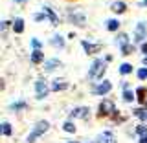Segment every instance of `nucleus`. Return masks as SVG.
<instances>
[{
  "label": "nucleus",
  "mask_w": 147,
  "mask_h": 143,
  "mask_svg": "<svg viewBox=\"0 0 147 143\" xmlns=\"http://www.w3.org/2000/svg\"><path fill=\"white\" fill-rule=\"evenodd\" d=\"M105 70H107V62L101 61V59H96V61L92 62V66H90L88 77H90L92 81H96V79H99V77H103Z\"/></svg>",
  "instance_id": "1"
},
{
  "label": "nucleus",
  "mask_w": 147,
  "mask_h": 143,
  "mask_svg": "<svg viewBox=\"0 0 147 143\" xmlns=\"http://www.w3.org/2000/svg\"><path fill=\"white\" fill-rule=\"evenodd\" d=\"M48 128H50V123H48V121H39V123L35 125L33 132H31V134L28 136V143H33V141L37 140V138H39V136H42L44 132L48 130Z\"/></svg>",
  "instance_id": "2"
},
{
  "label": "nucleus",
  "mask_w": 147,
  "mask_h": 143,
  "mask_svg": "<svg viewBox=\"0 0 147 143\" xmlns=\"http://www.w3.org/2000/svg\"><path fill=\"white\" fill-rule=\"evenodd\" d=\"M114 114V103L110 99H103V103L99 105V116L101 117H107Z\"/></svg>",
  "instance_id": "3"
},
{
  "label": "nucleus",
  "mask_w": 147,
  "mask_h": 143,
  "mask_svg": "<svg viewBox=\"0 0 147 143\" xmlns=\"http://www.w3.org/2000/svg\"><path fill=\"white\" fill-rule=\"evenodd\" d=\"M35 90H37V99H44L50 92V86H48V83H44V81H37Z\"/></svg>",
  "instance_id": "4"
},
{
  "label": "nucleus",
  "mask_w": 147,
  "mask_h": 143,
  "mask_svg": "<svg viewBox=\"0 0 147 143\" xmlns=\"http://www.w3.org/2000/svg\"><path fill=\"white\" fill-rule=\"evenodd\" d=\"M147 35V26L144 22H140V24L136 26V31H134V42H142V40L145 39Z\"/></svg>",
  "instance_id": "5"
},
{
  "label": "nucleus",
  "mask_w": 147,
  "mask_h": 143,
  "mask_svg": "<svg viewBox=\"0 0 147 143\" xmlns=\"http://www.w3.org/2000/svg\"><path fill=\"white\" fill-rule=\"evenodd\" d=\"M81 46L85 48V52L88 53V55H94V53H98L103 46L101 44H90V42H86V40H81Z\"/></svg>",
  "instance_id": "6"
},
{
  "label": "nucleus",
  "mask_w": 147,
  "mask_h": 143,
  "mask_svg": "<svg viewBox=\"0 0 147 143\" xmlns=\"http://www.w3.org/2000/svg\"><path fill=\"white\" fill-rule=\"evenodd\" d=\"M110 88H112V83H110V81H103V83H99V85L94 88V94H109Z\"/></svg>",
  "instance_id": "7"
},
{
  "label": "nucleus",
  "mask_w": 147,
  "mask_h": 143,
  "mask_svg": "<svg viewBox=\"0 0 147 143\" xmlns=\"http://www.w3.org/2000/svg\"><path fill=\"white\" fill-rule=\"evenodd\" d=\"M90 114L88 107H79V108H74L72 110V117H81V119H86Z\"/></svg>",
  "instance_id": "8"
},
{
  "label": "nucleus",
  "mask_w": 147,
  "mask_h": 143,
  "mask_svg": "<svg viewBox=\"0 0 147 143\" xmlns=\"http://www.w3.org/2000/svg\"><path fill=\"white\" fill-rule=\"evenodd\" d=\"M134 92L129 88V83H123V101H127V103H131V101H134Z\"/></svg>",
  "instance_id": "9"
},
{
  "label": "nucleus",
  "mask_w": 147,
  "mask_h": 143,
  "mask_svg": "<svg viewBox=\"0 0 147 143\" xmlns=\"http://www.w3.org/2000/svg\"><path fill=\"white\" fill-rule=\"evenodd\" d=\"M66 88H68V83L64 81V79H55V81H53V85H52V90H53V92L66 90Z\"/></svg>",
  "instance_id": "10"
},
{
  "label": "nucleus",
  "mask_w": 147,
  "mask_h": 143,
  "mask_svg": "<svg viewBox=\"0 0 147 143\" xmlns=\"http://www.w3.org/2000/svg\"><path fill=\"white\" fill-rule=\"evenodd\" d=\"M98 143H116V138H114L112 132H103V134L99 136Z\"/></svg>",
  "instance_id": "11"
},
{
  "label": "nucleus",
  "mask_w": 147,
  "mask_h": 143,
  "mask_svg": "<svg viewBox=\"0 0 147 143\" xmlns=\"http://www.w3.org/2000/svg\"><path fill=\"white\" fill-rule=\"evenodd\" d=\"M42 13H44V15H46V17H48V18H50V22H52V24H53V26H57V22H59V18H57V15H55V13L52 11V9H50V7H44V9H42Z\"/></svg>",
  "instance_id": "12"
},
{
  "label": "nucleus",
  "mask_w": 147,
  "mask_h": 143,
  "mask_svg": "<svg viewBox=\"0 0 147 143\" xmlns=\"http://www.w3.org/2000/svg\"><path fill=\"white\" fill-rule=\"evenodd\" d=\"M13 30H15V33H22L24 31V20L22 18H15L13 20Z\"/></svg>",
  "instance_id": "13"
},
{
  "label": "nucleus",
  "mask_w": 147,
  "mask_h": 143,
  "mask_svg": "<svg viewBox=\"0 0 147 143\" xmlns=\"http://www.w3.org/2000/svg\"><path fill=\"white\" fill-rule=\"evenodd\" d=\"M59 64H61V62H59L57 59H52V61H46V62H44V70H46V72H53V68H55V66H59Z\"/></svg>",
  "instance_id": "14"
},
{
  "label": "nucleus",
  "mask_w": 147,
  "mask_h": 143,
  "mask_svg": "<svg viewBox=\"0 0 147 143\" xmlns=\"http://www.w3.org/2000/svg\"><path fill=\"white\" fill-rule=\"evenodd\" d=\"M125 9H127V6L123 2H114L112 4V11L118 13V15H119V13H125Z\"/></svg>",
  "instance_id": "15"
},
{
  "label": "nucleus",
  "mask_w": 147,
  "mask_h": 143,
  "mask_svg": "<svg viewBox=\"0 0 147 143\" xmlns=\"http://www.w3.org/2000/svg\"><path fill=\"white\" fill-rule=\"evenodd\" d=\"M42 61H44V55L40 53L39 50H35V52L31 53V62H35V64H37V62H42Z\"/></svg>",
  "instance_id": "16"
},
{
  "label": "nucleus",
  "mask_w": 147,
  "mask_h": 143,
  "mask_svg": "<svg viewBox=\"0 0 147 143\" xmlns=\"http://www.w3.org/2000/svg\"><path fill=\"white\" fill-rule=\"evenodd\" d=\"M116 42L121 46V48H123V46H129V37H127L125 33H119L118 39H116Z\"/></svg>",
  "instance_id": "17"
},
{
  "label": "nucleus",
  "mask_w": 147,
  "mask_h": 143,
  "mask_svg": "<svg viewBox=\"0 0 147 143\" xmlns=\"http://www.w3.org/2000/svg\"><path fill=\"white\" fill-rule=\"evenodd\" d=\"M134 116L140 117L142 121H147V110H145V108H136V110H134Z\"/></svg>",
  "instance_id": "18"
},
{
  "label": "nucleus",
  "mask_w": 147,
  "mask_h": 143,
  "mask_svg": "<svg viewBox=\"0 0 147 143\" xmlns=\"http://www.w3.org/2000/svg\"><path fill=\"white\" fill-rule=\"evenodd\" d=\"M52 46H55V48H63V46H64V40H63V37L55 35L53 39H52Z\"/></svg>",
  "instance_id": "19"
},
{
  "label": "nucleus",
  "mask_w": 147,
  "mask_h": 143,
  "mask_svg": "<svg viewBox=\"0 0 147 143\" xmlns=\"http://www.w3.org/2000/svg\"><path fill=\"white\" fill-rule=\"evenodd\" d=\"M118 28H119V22H118V20H109V22H107V30H109V31H116Z\"/></svg>",
  "instance_id": "20"
},
{
  "label": "nucleus",
  "mask_w": 147,
  "mask_h": 143,
  "mask_svg": "<svg viewBox=\"0 0 147 143\" xmlns=\"http://www.w3.org/2000/svg\"><path fill=\"white\" fill-rule=\"evenodd\" d=\"M132 72V66L131 64H121V66H119V73H123V75H127V73H131Z\"/></svg>",
  "instance_id": "21"
},
{
  "label": "nucleus",
  "mask_w": 147,
  "mask_h": 143,
  "mask_svg": "<svg viewBox=\"0 0 147 143\" xmlns=\"http://www.w3.org/2000/svg\"><path fill=\"white\" fill-rule=\"evenodd\" d=\"M63 128H64V132H70V134H72V132H76V125H74L72 121H66L63 125Z\"/></svg>",
  "instance_id": "22"
},
{
  "label": "nucleus",
  "mask_w": 147,
  "mask_h": 143,
  "mask_svg": "<svg viewBox=\"0 0 147 143\" xmlns=\"http://www.w3.org/2000/svg\"><path fill=\"white\" fill-rule=\"evenodd\" d=\"M70 18H72V20H76L79 26L85 22V17H83V15H77V13H70Z\"/></svg>",
  "instance_id": "23"
},
{
  "label": "nucleus",
  "mask_w": 147,
  "mask_h": 143,
  "mask_svg": "<svg viewBox=\"0 0 147 143\" xmlns=\"http://www.w3.org/2000/svg\"><path fill=\"white\" fill-rule=\"evenodd\" d=\"M2 132H4V134H6V136H9V134H11V125H9V123H2Z\"/></svg>",
  "instance_id": "24"
},
{
  "label": "nucleus",
  "mask_w": 147,
  "mask_h": 143,
  "mask_svg": "<svg viewBox=\"0 0 147 143\" xmlns=\"http://www.w3.org/2000/svg\"><path fill=\"white\" fill-rule=\"evenodd\" d=\"M136 132H138V134H140L142 138H144V136H147V127H145V125H140V127H136Z\"/></svg>",
  "instance_id": "25"
},
{
  "label": "nucleus",
  "mask_w": 147,
  "mask_h": 143,
  "mask_svg": "<svg viewBox=\"0 0 147 143\" xmlns=\"http://www.w3.org/2000/svg\"><path fill=\"white\" fill-rule=\"evenodd\" d=\"M138 77L140 79H147V68H140L138 70Z\"/></svg>",
  "instance_id": "26"
},
{
  "label": "nucleus",
  "mask_w": 147,
  "mask_h": 143,
  "mask_svg": "<svg viewBox=\"0 0 147 143\" xmlns=\"http://www.w3.org/2000/svg\"><path fill=\"white\" fill-rule=\"evenodd\" d=\"M31 44H33V48H35V50H39V48H40V40H39V39H33V40H31Z\"/></svg>",
  "instance_id": "27"
},
{
  "label": "nucleus",
  "mask_w": 147,
  "mask_h": 143,
  "mask_svg": "<svg viewBox=\"0 0 147 143\" xmlns=\"http://www.w3.org/2000/svg\"><path fill=\"white\" fill-rule=\"evenodd\" d=\"M121 53L123 55H129V53H131V46H123V48H121Z\"/></svg>",
  "instance_id": "28"
},
{
  "label": "nucleus",
  "mask_w": 147,
  "mask_h": 143,
  "mask_svg": "<svg viewBox=\"0 0 147 143\" xmlns=\"http://www.w3.org/2000/svg\"><path fill=\"white\" fill-rule=\"evenodd\" d=\"M7 26H9V22H2V31L6 33V30H7Z\"/></svg>",
  "instance_id": "29"
},
{
  "label": "nucleus",
  "mask_w": 147,
  "mask_h": 143,
  "mask_svg": "<svg viewBox=\"0 0 147 143\" xmlns=\"http://www.w3.org/2000/svg\"><path fill=\"white\" fill-rule=\"evenodd\" d=\"M142 52H144V53H147V42H144V44H142Z\"/></svg>",
  "instance_id": "30"
},
{
  "label": "nucleus",
  "mask_w": 147,
  "mask_h": 143,
  "mask_svg": "<svg viewBox=\"0 0 147 143\" xmlns=\"http://www.w3.org/2000/svg\"><path fill=\"white\" fill-rule=\"evenodd\" d=\"M140 143H147V136H144V138H142V140H140Z\"/></svg>",
  "instance_id": "31"
},
{
  "label": "nucleus",
  "mask_w": 147,
  "mask_h": 143,
  "mask_svg": "<svg viewBox=\"0 0 147 143\" xmlns=\"http://www.w3.org/2000/svg\"><path fill=\"white\" fill-rule=\"evenodd\" d=\"M144 64H145V66H147V57H144Z\"/></svg>",
  "instance_id": "32"
},
{
  "label": "nucleus",
  "mask_w": 147,
  "mask_h": 143,
  "mask_svg": "<svg viewBox=\"0 0 147 143\" xmlns=\"http://www.w3.org/2000/svg\"><path fill=\"white\" fill-rule=\"evenodd\" d=\"M142 6H147V0H144V2H142Z\"/></svg>",
  "instance_id": "33"
},
{
  "label": "nucleus",
  "mask_w": 147,
  "mask_h": 143,
  "mask_svg": "<svg viewBox=\"0 0 147 143\" xmlns=\"http://www.w3.org/2000/svg\"><path fill=\"white\" fill-rule=\"evenodd\" d=\"M15 2H24V0H15Z\"/></svg>",
  "instance_id": "34"
},
{
  "label": "nucleus",
  "mask_w": 147,
  "mask_h": 143,
  "mask_svg": "<svg viewBox=\"0 0 147 143\" xmlns=\"http://www.w3.org/2000/svg\"><path fill=\"white\" fill-rule=\"evenodd\" d=\"M72 143H76V141H72Z\"/></svg>",
  "instance_id": "35"
}]
</instances>
